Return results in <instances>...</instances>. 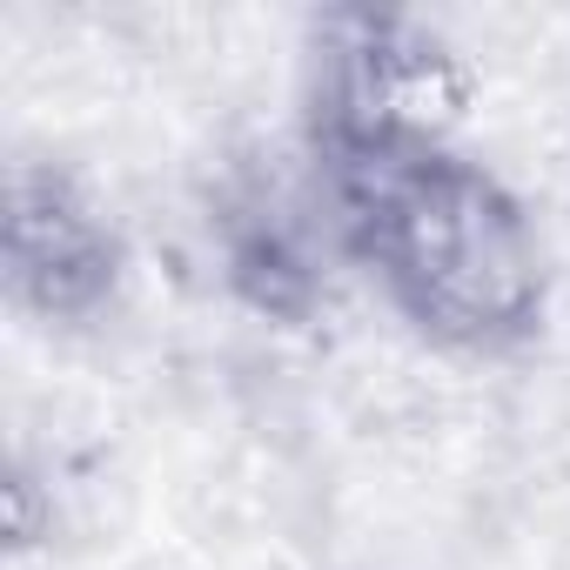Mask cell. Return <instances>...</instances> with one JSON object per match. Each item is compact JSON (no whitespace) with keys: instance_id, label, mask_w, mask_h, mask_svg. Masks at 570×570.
I'll return each mask as SVG.
<instances>
[{"instance_id":"cell-1","label":"cell","mask_w":570,"mask_h":570,"mask_svg":"<svg viewBox=\"0 0 570 570\" xmlns=\"http://www.w3.org/2000/svg\"><path fill=\"white\" fill-rule=\"evenodd\" d=\"M316 175V168H309ZM343 262L450 356H523L550 323V248L523 195L463 148L316 175Z\"/></svg>"},{"instance_id":"cell-2","label":"cell","mask_w":570,"mask_h":570,"mask_svg":"<svg viewBox=\"0 0 570 570\" xmlns=\"http://www.w3.org/2000/svg\"><path fill=\"white\" fill-rule=\"evenodd\" d=\"M470 108L463 55L416 14L330 8L303 55V161L350 175L430 148H456Z\"/></svg>"},{"instance_id":"cell-3","label":"cell","mask_w":570,"mask_h":570,"mask_svg":"<svg viewBox=\"0 0 570 570\" xmlns=\"http://www.w3.org/2000/svg\"><path fill=\"white\" fill-rule=\"evenodd\" d=\"M0 282L21 316L81 330L115 309L128 282V242L68 168L14 161L0 188Z\"/></svg>"},{"instance_id":"cell-4","label":"cell","mask_w":570,"mask_h":570,"mask_svg":"<svg viewBox=\"0 0 570 570\" xmlns=\"http://www.w3.org/2000/svg\"><path fill=\"white\" fill-rule=\"evenodd\" d=\"M215 228V255L235 303H248L255 316L303 330L323 303H330V262H343L330 202L303 161V181H282L268 168L262 175H235L208 215Z\"/></svg>"}]
</instances>
